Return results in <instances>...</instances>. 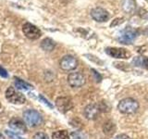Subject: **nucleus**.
<instances>
[{
  "instance_id": "nucleus-1",
  "label": "nucleus",
  "mask_w": 148,
  "mask_h": 139,
  "mask_svg": "<svg viewBox=\"0 0 148 139\" xmlns=\"http://www.w3.org/2000/svg\"><path fill=\"white\" fill-rule=\"evenodd\" d=\"M139 109V104L138 102L131 98V97H127L122 100L119 101V103L118 104V109L119 112H121L123 114H132L135 113Z\"/></svg>"
},
{
  "instance_id": "nucleus-2",
  "label": "nucleus",
  "mask_w": 148,
  "mask_h": 139,
  "mask_svg": "<svg viewBox=\"0 0 148 139\" xmlns=\"http://www.w3.org/2000/svg\"><path fill=\"white\" fill-rule=\"evenodd\" d=\"M24 119L26 122L32 127H35L43 122L41 114L34 109H28L24 112Z\"/></svg>"
},
{
  "instance_id": "nucleus-3",
  "label": "nucleus",
  "mask_w": 148,
  "mask_h": 139,
  "mask_svg": "<svg viewBox=\"0 0 148 139\" xmlns=\"http://www.w3.org/2000/svg\"><path fill=\"white\" fill-rule=\"evenodd\" d=\"M6 98L12 104H18L21 105L25 103L26 98L21 93L18 92L15 88L8 87V90L6 91Z\"/></svg>"
},
{
  "instance_id": "nucleus-4",
  "label": "nucleus",
  "mask_w": 148,
  "mask_h": 139,
  "mask_svg": "<svg viewBox=\"0 0 148 139\" xmlns=\"http://www.w3.org/2000/svg\"><path fill=\"white\" fill-rule=\"evenodd\" d=\"M22 32L25 34L27 38L32 40H36L40 38L42 32L39 28H37L35 25L32 24L30 22H26L22 26Z\"/></svg>"
},
{
  "instance_id": "nucleus-5",
  "label": "nucleus",
  "mask_w": 148,
  "mask_h": 139,
  "mask_svg": "<svg viewBox=\"0 0 148 139\" xmlns=\"http://www.w3.org/2000/svg\"><path fill=\"white\" fill-rule=\"evenodd\" d=\"M106 52L110 57L115 58H131V52L125 48H119V47H108L106 49Z\"/></svg>"
},
{
  "instance_id": "nucleus-6",
  "label": "nucleus",
  "mask_w": 148,
  "mask_h": 139,
  "mask_svg": "<svg viewBox=\"0 0 148 139\" xmlns=\"http://www.w3.org/2000/svg\"><path fill=\"white\" fill-rule=\"evenodd\" d=\"M68 83L71 87H82L85 83V77L81 72H72L68 77Z\"/></svg>"
},
{
  "instance_id": "nucleus-7",
  "label": "nucleus",
  "mask_w": 148,
  "mask_h": 139,
  "mask_svg": "<svg viewBox=\"0 0 148 139\" xmlns=\"http://www.w3.org/2000/svg\"><path fill=\"white\" fill-rule=\"evenodd\" d=\"M56 106L58 109L62 113H66L73 108V103L71 98L65 96H60L56 100Z\"/></svg>"
},
{
  "instance_id": "nucleus-8",
  "label": "nucleus",
  "mask_w": 148,
  "mask_h": 139,
  "mask_svg": "<svg viewBox=\"0 0 148 139\" xmlns=\"http://www.w3.org/2000/svg\"><path fill=\"white\" fill-rule=\"evenodd\" d=\"M101 111V107L98 104H90L85 107L83 114L88 120H95L98 118Z\"/></svg>"
},
{
  "instance_id": "nucleus-9",
  "label": "nucleus",
  "mask_w": 148,
  "mask_h": 139,
  "mask_svg": "<svg viewBox=\"0 0 148 139\" xmlns=\"http://www.w3.org/2000/svg\"><path fill=\"white\" fill-rule=\"evenodd\" d=\"M77 66H78V61L73 56L71 55L65 56L60 60V68L63 69L64 71H72V70L76 69Z\"/></svg>"
},
{
  "instance_id": "nucleus-10",
  "label": "nucleus",
  "mask_w": 148,
  "mask_h": 139,
  "mask_svg": "<svg viewBox=\"0 0 148 139\" xmlns=\"http://www.w3.org/2000/svg\"><path fill=\"white\" fill-rule=\"evenodd\" d=\"M91 16L96 21L104 22L109 19V13L102 8H95L91 10Z\"/></svg>"
},
{
  "instance_id": "nucleus-11",
  "label": "nucleus",
  "mask_w": 148,
  "mask_h": 139,
  "mask_svg": "<svg viewBox=\"0 0 148 139\" xmlns=\"http://www.w3.org/2000/svg\"><path fill=\"white\" fill-rule=\"evenodd\" d=\"M8 125H9V127H10V129L14 131V133H24L27 131L26 125L20 119H12V120H10V122H9Z\"/></svg>"
},
{
  "instance_id": "nucleus-12",
  "label": "nucleus",
  "mask_w": 148,
  "mask_h": 139,
  "mask_svg": "<svg viewBox=\"0 0 148 139\" xmlns=\"http://www.w3.org/2000/svg\"><path fill=\"white\" fill-rule=\"evenodd\" d=\"M135 37H136L135 32L131 31V30H130V31L126 30V31L123 32V34L119 38V41L121 44L129 45V44H132V43L133 40L135 39Z\"/></svg>"
},
{
  "instance_id": "nucleus-13",
  "label": "nucleus",
  "mask_w": 148,
  "mask_h": 139,
  "mask_svg": "<svg viewBox=\"0 0 148 139\" xmlns=\"http://www.w3.org/2000/svg\"><path fill=\"white\" fill-rule=\"evenodd\" d=\"M14 83H15V86L18 88V89L21 90H31L32 89V86L30 85V83H26L25 81L21 80L20 78H14Z\"/></svg>"
},
{
  "instance_id": "nucleus-14",
  "label": "nucleus",
  "mask_w": 148,
  "mask_h": 139,
  "mask_svg": "<svg viewBox=\"0 0 148 139\" xmlns=\"http://www.w3.org/2000/svg\"><path fill=\"white\" fill-rule=\"evenodd\" d=\"M55 45V42L50 38H45L41 42V47L45 51H52Z\"/></svg>"
},
{
  "instance_id": "nucleus-15",
  "label": "nucleus",
  "mask_w": 148,
  "mask_h": 139,
  "mask_svg": "<svg viewBox=\"0 0 148 139\" xmlns=\"http://www.w3.org/2000/svg\"><path fill=\"white\" fill-rule=\"evenodd\" d=\"M52 139H69V136L66 130H60L53 133Z\"/></svg>"
},
{
  "instance_id": "nucleus-16",
  "label": "nucleus",
  "mask_w": 148,
  "mask_h": 139,
  "mask_svg": "<svg viewBox=\"0 0 148 139\" xmlns=\"http://www.w3.org/2000/svg\"><path fill=\"white\" fill-rule=\"evenodd\" d=\"M115 125L113 122H106L105 125H104V132L105 133H108V134H112L115 133Z\"/></svg>"
},
{
  "instance_id": "nucleus-17",
  "label": "nucleus",
  "mask_w": 148,
  "mask_h": 139,
  "mask_svg": "<svg viewBox=\"0 0 148 139\" xmlns=\"http://www.w3.org/2000/svg\"><path fill=\"white\" fill-rule=\"evenodd\" d=\"M69 139H86L85 136L81 132H72L69 134Z\"/></svg>"
},
{
  "instance_id": "nucleus-18",
  "label": "nucleus",
  "mask_w": 148,
  "mask_h": 139,
  "mask_svg": "<svg viewBox=\"0 0 148 139\" xmlns=\"http://www.w3.org/2000/svg\"><path fill=\"white\" fill-rule=\"evenodd\" d=\"M6 133H7V136L10 139H24V138H22L21 136H18L16 133L11 132V131H6Z\"/></svg>"
},
{
  "instance_id": "nucleus-19",
  "label": "nucleus",
  "mask_w": 148,
  "mask_h": 139,
  "mask_svg": "<svg viewBox=\"0 0 148 139\" xmlns=\"http://www.w3.org/2000/svg\"><path fill=\"white\" fill-rule=\"evenodd\" d=\"M39 99H40V100H41L42 102H43L44 104H45L46 106H47L48 108H50V109H53V105L51 104L50 102H49V101H48L47 99H46L45 97H44L43 96H42V95H39Z\"/></svg>"
},
{
  "instance_id": "nucleus-20",
  "label": "nucleus",
  "mask_w": 148,
  "mask_h": 139,
  "mask_svg": "<svg viewBox=\"0 0 148 139\" xmlns=\"http://www.w3.org/2000/svg\"><path fill=\"white\" fill-rule=\"evenodd\" d=\"M34 139H49V137L47 136V134H45L44 133H37Z\"/></svg>"
},
{
  "instance_id": "nucleus-21",
  "label": "nucleus",
  "mask_w": 148,
  "mask_h": 139,
  "mask_svg": "<svg viewBox=\"0 0 148 139\" xmlns=\"http://www.w3.org/2000/svg\"><path fill=\"white\" fill-rule=\"evenodd\" d=\"M0 76L3 77V78H8V72L3 67H1V66H0Z\"/></svg>"
},
{
  "instance_id": "nucleus-22",
  "label": "nucleus",
  "mask_w": 148,
  "mask_h": 139,
  "mask_svg": "<svg viewBox=\"0 0 148 139\" xmlns=\"http://www.w3.org/2000/svg\"><path fill=\"white\" fill-rule=\"evenodd\" d=\"M91 71L92 72V73L95 74V79H96V81H97V82H100V81H101V79H102V77H101V75H100V74H99L98 72H96L95 71L94 69H92Z\"/></svg>"
},
{
  "instance_id": "nucleus-23",
  "label": "nucleus",
  "mask_w": 148,
  "mask_h": 139,
  "mask_svg": "<svg viewBox=\"0 0 148 139\" xmlns=\"http://www.w3.org/2000/svg\"><path fill=\"white\" fill-rule=\"evenodd\" d=\"M114 139H131V137L128 136L127 134L121 133V134H119V136H117Z\"/></svg>"
},
{
  "instance_id": "nucleus-24",
  "label": "nucleus",
  "mask_w": 148,
  "mask_h": 139,
  "mask_svg": "<svg viewBox=\"0 0 148 139\" xmlns=\"http://www.w3.org/2000/svg\"><path fill=\"white\" fill-rule=\"evenodd\" d=\"M141 65H143L145 68L148 69V58H143L142 59V64Z\"/></svg>"
},
{
  "instance_id": "nucleus-25",
  "label": "nucleus",
  "mask_w": 148,
  "mask_h": 139,
  "mask_svg": "<svg viewBox=\"0 0 148 139\" xmlns=\"http://www.w3.org/2000/svg\"><path fill=\"white\" fill-rule=\"evenodd\" d=\"M0 139H5V137L3 136V134L0 133Z\"/></svg>"
},
{
  "instance_id": "nucleus-26",
  "label": "nucleus",
  "mask_w": 148,
  "mask_h": 139,
  "mask_svg": "<svg viewBox=\"0 0 148 139\" xmlns=\"http://www.w3.org/2000/svg\"><path fill=\"white\" fill-rule=\"evenodd\" d=\"M0 108H1V104H0Z\"/></svg>"
}]
</instances>
